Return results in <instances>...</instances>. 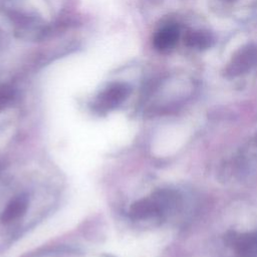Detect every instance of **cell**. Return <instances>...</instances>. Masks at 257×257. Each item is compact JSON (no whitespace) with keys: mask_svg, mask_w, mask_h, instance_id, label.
Masks as SVG:
<instances>
[{"mask_svg":"<svg viewBox=\"0 0 257 257\" xmlns=\"http://www.w3.org/2000/svg\"><path fill=\"white\" fill-rule=\"evenodd\" d=\"M132 91L125 82H112L104 87L95 97L93 106L99 111H108L122 104Z\"/></svg>","mask_w":257,"mask_h":257,"instance_id":"obj_1","label":"cell"},{"mask_svg":"<svg viewBox=\"0 0 257 257\" xmlns=\"http://www.w3.org/2000/svg\"><path fill=\"white\" fill-rule=\"evenodd\" d=\"M257 59V47L251 44L240 48L231 58L226 66L225 74L228 76H237L245 73L254 64Z\"/></svg>","mask_w":257,"mask_h":257,"instance_id":"obj_2","label":"cell"},{"mask_svg":"<svg viewBox=\"0 0 257 257\" xmlns=\"http://www.w3.org/2000/svg\"><path fill=\"white\" fill-rule=\"evenodd\" d=\"M180 37V28L176 24H167L161 27L154 35L153 43L155 48L162 53L172 51Z\"/></svg>","mask_w":257,"mask_h":257,"instance_id":"obj_3","label":"cell"},{"mask_svg":"<svg viewBox=\"0 0 257 257\" xmlns=\"http://www.w3.org/2000/svg\"><path fill=\"white\" fill-rule=\"evenodd\" d=\"M29 204L28 197L26 195H18L13 198L4 208L0 215V221L4 224H9L18 220L27 211Z\"/></svg>","mask_w":257,"mask_h":257,"instance_id":"obj_4","label":"cell"},{"mask_svg":"<svg viewBox=\"0 0 257 257\" xmlns=\"http://www.w3.org/2000/svg\"><path fill=\"white\" fill-rule=\"evenodd\" d=\"M184 42L190 48L207 49L213 44V36L206 30H190L186 33Z\"/></svg>","mask_w":257,"mask_h":257,"instance_id":"obj_5","label":"cell"},{"mask_svg":"<svg viewBox=\"0 0 257 257\" xmlns=\"http://www.w3.org/2000/svg\"><path fill=\"white\" fill-rule=\"evenodd\" d=\"M238 257H257V234L240 236L235 241Z\"/></svg>","mask_w":257,"mask_h":257,"instance_id":"obj_6","label":"cell"},{"mask_svg":"<svg viewBox=\"0 0 257 257\" xmlns=\"http://www.w3.org/2000/svg\"><path fill=\"white\" fill-rule=\"evenodd\" d=\"M15 92L14 89L9 85H1L0 86V111L7 107L12 100L14 99Z\"/></svg>","mask_w":257,"mask_h":257,"instance_id":"obj_7","label":"cell"},{"mask_svg":"<svg viewBox=\"0 0 257 257\" xmlns=\"http://www.w3.org/2000/svg\"><path fill=\"white\" fill-rule=\"evenodd\" d=\"M226 1H232V0H226Z\"/></svg>","mask_w":257,"mask_h":257,"instance_id":"obj_8","label":"cell"}]
</instances>
